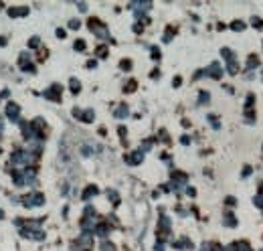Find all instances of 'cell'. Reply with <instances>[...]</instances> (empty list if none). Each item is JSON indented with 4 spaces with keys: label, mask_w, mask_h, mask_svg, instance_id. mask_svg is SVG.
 Returning <instances> with one entry per match:
<instances>
[{
    "label": "cell",
    "mask_w": 263,
    "mask_h": 251,
    "mask_svg": "<svg viewBox=\"0 0 263 251\" xmlns=\"http://www.w3.org/2000/svg\"><path fill=\"white\" fill-rule=\"evenodd\" d=\"M16 111H18V105H16V103H10V105H8V115H10L12 120H16Z\"/></svg>",
    "instance_id": "6da1fadb"
},
{
    "label": "cell",
    "mask_w": 263,
    "mask_h": 251,
    "mask_svg": "<svg viewBox=\"0 0 263 251\" xmlns=\"http://www.w3.org/2000/svg\"><path fill=\"white\" fill-rule=\"evenodd\" d=\"M101 251H115V249H114V245H111V243H107V241H105V243L101 245Z\"/></svg>",
    "instance_id": "7a4b0ae2"
},
{
    "label": "cell",
    "mask_w": 263,
    "mask_h": 251,
    "mask_svg": "<svg viewBox=\"0 0 263 251\" xmlns=\"http://www.w3.org/2000/svg\"><path fill=\"white\" fill-rule=\"evenodd\" d=\"M259 65V59L257 57H249V67H257Z\"/></svg>",
    "instance_id": "3957f363"
},
{
    "label": "cell",
    "mask_w": 263,
    "mask_h": 251,
    "mask_svg": "<svg viewBox=\"0 0 263 251\" xmlns=\"http://www.w3.org/2000/svg\"><path fill=\"white\" fill-rule=\"evenodd\" d=\"M75 49H77V51H83V49H85V43H83V41H77V43H75Z\"/></svg>",
    "instance_id": "277c9868"
},
{
    "label": "cell",
    "mask_w": 263,
    "mask_h": 251,
    "mask_svg": "<svg viewBox=\"0 0 263 251\" xmlns=\"http://www.w3.org/2000/svg\"><path fill=\"white\" fill-rule=\"evenodd\" d=\"M71 89H73V91H79V83H77V81H71Z\"/></svg>",
    "instance_id": "5b68a950"
},
{
    "label": "cell",
    "mask_w": 263,
    "mask_h": 251,
    "mask_svg": "<svg viewBox=\"0 0 263 251\" xmlns=\"http://www.w3.org/2000/svg\"><path fill=\"white\" fill-rule=\"evenodd\" d=\"M233 28H239V31H241V28H243V22H233Z\"/></svg>",
    "instance_id": "8992f818"
}]
</instances>
